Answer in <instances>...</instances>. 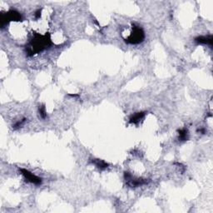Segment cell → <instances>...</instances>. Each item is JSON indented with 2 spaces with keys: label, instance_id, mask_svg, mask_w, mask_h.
Masks as SVG:
<instances>
[{
  "label": "cell",
  "instance_id": "1",
  "mask_svg": "<svg viewBox=\"0 0 213 213\" xmlns=\"http://www.w3.org/2000/svg\"><path fill=\"white\" fill-rule=\"evenodd\" d=\"M50 44H51V38L49 34L41 35L36 33L33 36V38L30 40L29 44L27 48V53L29 56H32L45 49Z\"/></svg>",
  "mask_w": 213,
  "mask_h": 213
},
{
  "label": "cell",
  "instance_id": "2",
  "mask_svg": "<svg viewBox=\"0 0 213 213\" xmlns=\"http://www.w3.org/2000/svg\"><path fill=\"white\" fill-rule=\"evenodd\" d=\"M144 38H145V34L143 29L132 24V32H131L128 38L126 39V42L131 44H137L142 43L144 40Z\"/></svg>",
  "mask_w": 213,
  "mask_h": 213
},
{
  "label": "cell",
  "instance_id": "3",
  "mask_svg": "<svg viewBox=\"0 0 213 213\" xmlns=\"http://www.w3.org/2000/svg\"><path fill=\"white\" fill-rule=\"evenodd\" d=\"M22 17L21 14L16 10H10L6 13L1 14V26H3L7 24L10 21H21Z\"/></svg>",
  "mask_w": 213,
  "mask_h": 213
},
{
  "label": "cell",
  "instance_id": "4",
  "mask_svg": "<svg viewBox=\"0 0 213 213\" xmlns=\"http://www.w3.org/2000/svg\"><path fill=\"white\" fill-rule=\"evenodd\" d=\"M124 177H125V180L127 181V184L128 185L129 187H140V186H143V185H145V184L147 183V181H146V179L134 178L129 172H125L124 173Z\"/></svg>",
  "mask_w": 213,
  "mask_h": 213
},
{
  "label": "cell",
  "instance_id": "5",
  "mask_svg": "<svg viewBox=\"0 0 213 213\" xmlns=\"http://www.w3.org/2000/svg\"><path fill=\"white\" fill-rule=\"evenodd\" d=\"M21 173L23 174L25 179L27 181H29L31 183L35 184V185H40L42 183V179L40 177H38L37 176H35L34 174H32V172H30L29 171H28L26 169H24V168H21L20 169Z\"/></svg>",
  "mask_w": 213,
  "mask_h": 213
},
{
  "label": "cell",
  "instance_id": "6",
  "mask_svg": "<svg viewBox=\"0 0 213 213\" xmlns=\"http://www.w3.org/2000/svg\"><path fill=\"white\" fill-rule=\"evenodd\" d=\"M195 42L196 43H197V44H207V45L212 46V42H213L212 35L200 36V37H197V38H195Z\"/></svg>",
  "mask_w": 213,
  "mask_h": 213
},
{
  "label": "cell",
  "instance_id": "7",
  "mask_svg": "<svg viewBox=\"0 0 213 213\" xmlns=\"http://www.w3.org/2000/svg\"><path fill=\"white\" fill-rule=\"evenodd\" d=\"M145 114H146V112H137V113L134 114V115L130 118V121H129V122H130V123H134V124H137V123H139L141 120L143 119V117H144Z\"/></svg>",
  "mask_w": 213,
  "mask_h": 213
},
{
  "label": "cell",
  "instance_id": "8",
  "mask_svg": "<svg viewBox=\"0 0 213 213\" xmlns=\"http://www.w3.org/2000/svg\"><path fill=\"white\" fill-rule=\"evenodd\" d=\"M92 162L94 165H96V166H97L101 170L106 169L107 167H108V164L106 162H104V161L100 160V159H94V160L92 161Z\"/></svg>",
  "mask_w": 213,
  "mask_h": 213
},
{
  "label": "cell",
  "instance_id": "9",
  "mask_svg": "<svg viewBox=\"0 0 213 213\" xmlns=\"http://www.w3.org/2000/svg\"><path fill=\"white\" fill-rule=\"evenodd\" d=\"M178 132H179V140L187 141L188 139V131H187V129H181V130L178 131Z\"/></svg>",
  "mask_w": 213,
  "mask_h": 213
},
{
  "label": "cell",
  "instance_id": "10",
  "mask_svg": "<svg viewBox=\"0 0 213 213\" xmlns=\"http://www.w3.org/2000/svg\"><path fill=\"white\" fill-rule=\"evenodd\" d=\"M39 113H40V116L42 117V118H46L47 117V113H46V109H45V107L44 105L39 106Z\"/></svg>",
  "mask_w": 213,
  "mask_h": 213
},
{
  "label": "cell",
  "instance_id": "11",
  "mask_svg": "<svg viewBox=\"0 0 213 213\" xmlns=\"http://www.w3.org/2000/svg\"><path fill=\"white\" fill-rule=\"evenodd\" d=\"M25 120H26V119H25V118H24V119H23V120H21V121L18 122V123H16V124H14V125H13V128H14V129L18 128L19 127H21V126L24 124V122H25Z\"/></svg>",
  "mask_w": 213,
  "mask_h": 213
},
{
  "label": "cell",
  "instance_id": "12",
  "mask_svg": "<svg viewBox=\"0 0 213 213\" xmlns=\"http://www.w3.org/2000/svg\"><path fill=\"white\" fill-rule=\"evenodd\" d=\"M41 9H38V11L35 13V18H39L41 17Z\"/></svg>",
  "mask_w": 213,
  "mask_h": 213
},
{
  "label": "cell",
  "instance_id": "13",
  "mask_svg": "<svg viewBox=\"0 0 213 213\" xmlns=\"http://www.w3.org/2000/svg\"><path fill=\"white\" fill-rule=\"evenodd\" d=\"M198 131H201V132H202V133H205V129H203V128L199 129Z\"/></svg>",
  "mask_w": 213,
  "mask_h": 213
},
{
  "label": "cell",
  "instance_id": "14",
  "mask_svg": "<svg viewBox=\"0 0 213 213\" xmlns=\"http://www.w3.org/2000/svg\"><path fill=\"white\" fill-rule=\"evenodd\" d=\"M69 96H71V97H78V94H69Z\"/></svg>",
  "mask_w": 213,
  "mask_h": 213
}]
</instances>
